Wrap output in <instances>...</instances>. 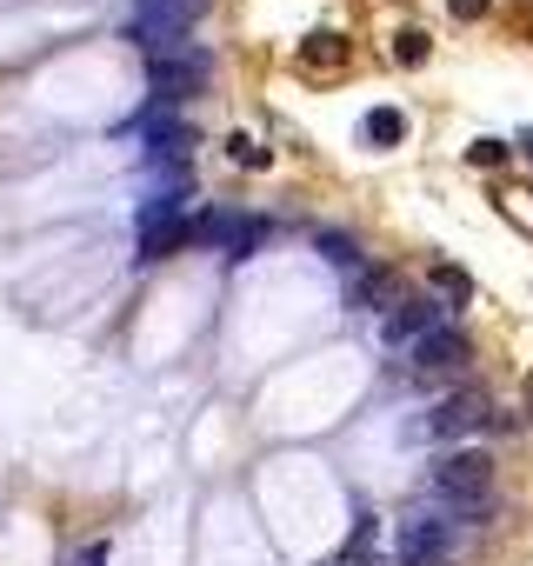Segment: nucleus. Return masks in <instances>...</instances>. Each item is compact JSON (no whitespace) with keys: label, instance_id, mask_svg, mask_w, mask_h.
Returning <instances> with one entry per match:
<instances>
[{"label":"nucleus","instance_id":"obj_20","mask_svg":"<svg viewBox=\"0 0 533 566\" xmlns=\"http://www.w3.org/2000/svg\"><path fill=\"white\" fill-rule=\"evenodd\" d=\"M520 147H526V160H533V134H520Z\"/></svg>","mask_w":533,"mask_h":566},{"label":"nucleus","instance_id":"obj_18","mask_svg":"<svg viewBox=\"0 0 533 566\" xmlns=\"http://www.w3.org/2000/svg\"><path fill=\"white\" fill-rule=\"evenodd\" d=\"M74 566H107V539H87V546L74 553Z\"/></svg>","mask_w":533,"mask_h":566},{"label":"nucleus","instance_id":"obj_11","mask_svg":"<svg viewBox=\"0 0 533 566\" xmlns=\"http://www.w3.org/2000/svg\"><path fill=\"white\" fill-rule=\"evenodd\" d=\"M266 233H274L266 220H240V213H233V233H227V260H247V253H260V247H266Z\"/></svg>","mask_w":533,"mask_h":566},{"label":"nucleus","instance_id":"obj_16","mask_svg":"<svg viewBox=\"0 0 533 566\" xmlns=\"http://www.w3.org/2000/svg\"><path fill=\"white\" fill-rule=\"evenodd\" d=\"M467 160H473V167H500V160H506V140H473Z\"/></svg>","mask_w":533,"mask_h":566},{"label":"nucleus","instance_id":"obj_12","mask_svg":"<svg viewBox=\"0 0 533 566\" xmlns=\"http://www.w3.org/2000/svg\"><path fill=\"white\" fill-rule=\"evenodd\" d=\"M314 247H321V260H327V266H341V273H354V266H360L354 233H334V227H327V233H314Z\"/></svg>","mask_w":533,"mask_h":566},{"label":"nucleus","instance_id":"obj_7","mask_svg":"<svg viewBox=\"0 0 533 566\" xmlns=\"http://www.w3.org/2000/svg\"><path fill=\"white\" fill-rule=\"evenodd\" d=\"M174 247H187V220H180V200L160 193L140 220V260H167Z\"/></svg>","mask_w":533,"mask_h":566},{"label":"nucleus","instance_id":"obj_4","mask_svg":"<svg viewBox=\"0 0 533 566\" xmlns=\"http://www.w3.org/2000/svg\"><path fill=\"white\" fill-rule=\"evenodd\" d=\"M493 420V400L480 394V387H460V394H447L433 413H427V433L433 440H467V433H480Z\"/></svg>","mask_w":533,"mask_h":566},{"label":"nucleus","instance_id":"obj_17","mask_svg":"<svg viewBox=\"0 0 533 566\" xmlns=\"http://www.w3.org/2000/svg\"><path fill=\"white\" fill-rule=\"evenodd\" d=\"M447 8H453V21H487L493 0H447Z\"/></svg>","mask_w":533,"mask_h":566},{"label":"nucleus","instance_id":"obj_14","mask_svg":"<svg viewBox=\"0 0 533 566\" xmlns=\"http://www.w3.org/2000/svg\"><path fill=\"white\" fill-rule=\"evenodd\" d=\"M394 61H400V67H420V61H427V34H420V28H400V34H394Z\"/></svg>","mask_w":533,"mask_h":566},{"label":"nucleus","instance_id":"obj_13","mask_svg":"<svg viewBox=\"0 0 533 566\" xmlns=\"http://www.w3.org/2000/svg\"><path fill=\"white\" fill-rule=\"evenodd\" d=\"M301 61H307V67H327V61H334V67H341V61H347V34H314V41H307V54H301Z\"/></svg>","mask_w":533,"mask_h":566},{"label":"nucleus","instance_id":"obj_21","mask_svg":"<svg viewBox=\"0 0 533 566\" xmlns=\"http://www.w3.org/2000/svg\"><path fill=\"white\" fill-rule=\"evenodd\" d=\"M526 28H533V14H526Z\"/></svg>","mask_w":533,"mask_h":566},{"label":"nucleus","instance_id":"obj_2","mask_svg":"<svg viewBox=\"0 0 533 566\" xmlns=\"http://www.w3.org/2000/svg\"><path fill=\"white\" fill-rule=\"evenodd\" d=\"M207 81H213V54H207V48H194V41H187V48H174V54H154V61H147V87H154V101H160V107L194 101Z\"/></svg>","mask_w":533,"mask_h":566},{"label":"nucleus","instance_id":"obj_15","mask_svg":"<svg viewBox=\"0 0 533 566\" xmlns=\"http://www.w3.org/2000/svg\"><path fill=\"white\" fill-rule=\"evenodd\" d=\"M433 287H440L447 301H467V294H473V280H467L460 266H433Z\"/></svg>","mask_w":533,"mask_h":566},{"label":"nucleus","instance_id":"obj_19","mask_svg":"<svg viewBox=\"0 0 533 566\" xmlns=\"http://www.w3.org/2000/svg\"><path fill=\"white\" fill-rule=\"evenodd\" d=\"M520 413H526V420H533V374H526V380H520Z\"/></svg>","mask_w":533,"mask_h":566},{"label":"nucleus","instance_id":"obj_9","mask_svg":"<svg viewBox=\"0 0 533 566\" xmlns=\"http://www.w3.org/2000/svg\"><path fill=\"white\" fill-rule=\"evenodd\" d=\"M360 140H367V147H400V140H407V114H400V107H374V114L360 120Z\"/></svg>","mask_w":533,"mask_h":566},{"label":"nucleus","instance_id":"obj_10","mask_svg":"<svg viewBox=\"0 0 533 566\" xmlns=\"http://www.w3.org/2000/svg\"><path fill=\"white\" fill-rule=\"evenodd\" d=\"M227 233H233V213H220V207H207L200 220H187V247H220L227 253Z\"/></svg>","mask_w":533,"mask_h":566},{"label":"nucleus","instance_id":"obj_3","mask_svg":"<svg viewBox=\"0 0 533 566\" xmlns=\"http://www.w3.org/2000/svg\"><path fill=\"white\" fill-rule=\"evenodd\" d=\"M200 8L207 0H140V14L127 21V34L140 48H154V54H174V48H187V28H194Z\"/></svg>","mask_w":533,"mask_h":566},{"label":"nucleus","instance_id":"obj_8","mask_svg":"<svg viewBox=\"0 0 533 566\" xmlns=\"http://www.w3.org/2000/svg\"><path fill=\"white\" fill-rule=\"evenodd\" d=\"M433 327H440V307H433V301H394L387 321H380V334H387L394 347H414V340L433 334Z\"/></svg>","mask_w":533,"mask_h":566},{"label":"nucleus","instance_id":"obj_6","mask_svg":"<svg viewBox=\"0 0 533 566\" xmlns=\"http://www.w3.org/2000/svg\"><path fill=\"white\" fill-rule=\"evenodd\" d=\"M447 546H453V520H433V513H414L407 526H400V566H440L447 559Z\"/></svg>","mask_w":533,"mask_h":566},{"label":"nucleus","instance_id":"obj_1","mask_svg":"<svg viewBox=\"0 0 533 566\" xmlns=\"http://www.w3.org/2000/svg\"><path fill=\"white\" fill-rule=\"evenodd\" d=\"M433 493L460 520H480L487 513V493H493V460L487 453H440L433 460Z\"/></svg>","mask_w":533,"mask_h":566},{"label":"nucleus","instance_id":"obj_5","mask_svg":"<svg viewBox=\"0 0 533 566\" xmlns=\"http://www.w3.org/2000/svg\"><path fill=\"white\" fill-rule=\"evenodd\" d=\"M467 360H473V347H467V334H460V327H433V334H420V340H414V374H420V380L460 374Z\"/></svg>","mask_w":533,"mask_h":566}]
</instances>
